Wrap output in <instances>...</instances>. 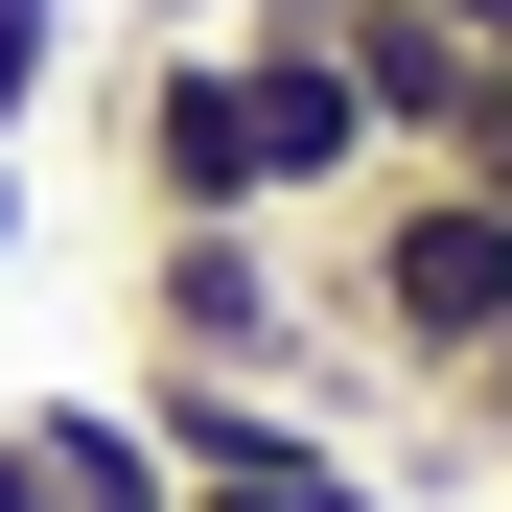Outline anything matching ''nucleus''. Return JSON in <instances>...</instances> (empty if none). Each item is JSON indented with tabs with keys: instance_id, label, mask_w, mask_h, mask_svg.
Listing matches in <instances>:
<instances>
[{
	"instance_id": "nucleus-1",
	"label": "nucleus",
	"mask_w": 512,
	"mask_h": 512,
	"mask_svg": "<svg viewBox=\"0 0 512 512\" xmlns=\"http://www.w3.org/2000/svg\"><path fill=\"white\" fill-rule=\"evenodd\" d=\"M94 140H117V210H140V233L256 210V94H233V24H210V0H140V47H117Z\"/></svg>"
},
{
	"instance_id": "nucleus-2",
	"label": "nucleus",
	"mask_w": 512,
	"mask_h": 512,
	"mask_svg": "<svg viewBox=\"0 0 512 512\" xmlns=\"http://www.w3.org/2000/svg\"><path fill=\"white\" fill-rule=\"evenodd\" d=\"M140 396V443H163V489H303V466H373L350 443V419H326V396H280V373H117Z\"/></svg>"
},
{
	"instance_id": "nucleus-3",
	"label": "nucleus",
	"mask_w": 512,
	"mask_h": 512,
	"mask_svg": "<svg viewBox=\"0 0 512 512\" xmlns=\"http://www.w3.org/2000/svg\"><path fill=\"white\" fill-rule=\"evenodd\" d=\"M350 94H373V163H466L489 117H512V47H466V24H419V0H350Z\"/></svg>"
},
{
	"instance_id": "nucleus-4",
	"label": "nucleus",
	"mask_w": 512,
	"mask_h": 512,
	"mask_svg": "<svg viewBox=\"0 0 512 512\" xmlns=\"http://www.w3.org/2000/svg\"><path fill=\"white\" fill-rule=\"evenodd\" d=\"M24 443H47L70 512H187V489H163V443H140V396H24Z\"/></svg>"
},
{
	"instance_id": "nucleus-5",
	"label": "nucleus",
	"mask_w": 512,
	"mask_h": 512,
	"mask_svg": "<svg viewBox=\"0 0 512 512\" xmlns=\"http://www.w3.org/2000/svg\"><path fill=\"white\" fill-rule=\"evenodd\" d=\"M47 94H70V0H0V140H47Z\"/></svg>"
},
{
	"instance_id": "nucleus-6",
	"label": "nucleus",
	"mask_w": 512,
	"mask_h": 512,
	"mask_svg": "<svg viewBox=\"0 0 512 512\" xmlns=\"http://www.w3.org/2000/svg\"><path fill=\"white\" fill-rule=\"evenodd\" d=\"M210 512H419L396 466H303V489H210Z\"/></svg>"
},
{
	"instance_id": "nucleus-7",
	"label": "nucleus",
	"mask_w": 512,
	"mask_h": 512,
	"mask_svg": "<svg viewBox=\"0 0 512 512\" xmlns=\"http://www.w3.org/2000/svg\"><path fill=\"white\" fill-rule=\"evenodd\" d=\"M0 512H70V489H47V443H24V396H0Z\"/></svg>"
},
{
	"instance_id": "nucleus-8",
	"label": "nucleus",
	"mask_w": 512,
	"mask_h": 512,
	"mask_svg": "<svg viewBox=\"0 0 512 512\" xmlns=\"http://www.w3.org/2000/svg\"><path fill=\"white\" fill-rule=\"evenodd\" d=\"M0 280H24V140H0Z\"/></svg>"
},
{
	"instance_id": "nucleus-9",
	"label": "nucleus",
	"mask_w": 512,
	"mask_h": 512,
	"mask_svg": "<svg viewBox=\"0 0 512 512\" xmlns=\"http://www.w3.org/2000/svg\"><path fill=\"white\" fill-rule=\"evenodd\" d=\"M419 24H466V47H512V0H419Z\"/></svg>"
},
{
	"instance_id": "nucleus-10",
	"label": "nucleus",
	"mask_w": 512,
	"mask_h": 512,
	"mask_svg": "<svg viewBox=\"0 0 512 512\" xmlns=\"http://www.w3.org/2000/svg\"><path fill=\"white\" fill-rule=\"evenodd\" d=\"M466 187H489V210H512V117H489V140H466Z\"/></svg>"
}]
</instances>
